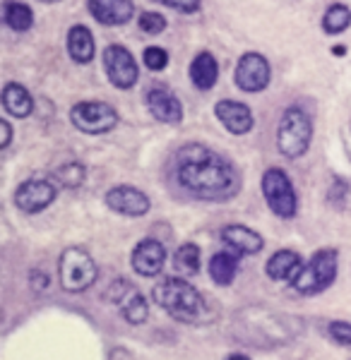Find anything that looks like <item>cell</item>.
<instances>
[{
    "instance_id": "obj_1",
    "label": "cell",
    "mask_w": 351,
    "mask_h": 360,
    "mask_svg": "<svg viewBox=\"0 0 351 360\" xmlns=\"http://www.w3.org/2000/svg\"><path fill=\"white\" fill-rule=\"evenodd\" d=\"M173 178L197 200L226 202L241 190V176L229 159L204 144H185L173 156Z\"/></svg>"
},
{
    "instance_id": "obj_2",
    "label": "cell",
    "mask_w": 351,
    "mask_h": 360,
    "mask_svg": "<svg viewBox=\"0 0 351 360\" xmlns=\"http://www.w3.org/2000/svg\"><path fill=\"white\" fill-rule=\"evenodd\" d=\"M152 298L166 315L183 324H204L212 317L202 293L180 276H164L161 281H156L152 288Z\"/></svg>"
},
{
    "instance_id": "obj_3",
    "label": "cell",
    "mask_w": 351,
    "mask_h": 360,
    "mask_svg": "<svg viewBox=\"0 0 351 360\" xmlns=\"http://www.w3.org/2000/svg\"><path fill=\"white\" fill-rule=\"evenodd\" d=\"M313 139V123L298 106L286 108L277 127V147L286 159H298L308 152Z\"/></svg>"
},
{
    "instance_id": "obj_4",
    "label": "cell",
    "mask_w": 351,
    "mask_h": 360,
    "mask_svg": "<svg viewBox=\"0 0 351 360\" xmlns=\"http://www.w3.org/2000/svg\"><path fill=\"white\" fill-rule=\"evenodd\" d=\"M335 278H337V250H318L308 259V264H303V269L291 281V286L301 295H315V293H323L325 288H330Z\"/></svg>"
},
{
    "instance_id": "obj_5",
    "label": "cell",
    "mask_w": 351,
    "mask_h": 360,
    "mask_svg": "<svg viewBox=\"0 0 351 360\" xmlns=\"http://www.w3.org/2000/svg\"><path fill=\"white\" fill-rule=\"evenodd\" d=\"M58 278L68 293H82L97 281V264L82 248L63 250L58 259Z\"/></svg>"
},
{
    "instance_id": "obj_6",
    "label": "cell",
    "mask_w": 351,
    "mask_h": 360,
    "mask_svg": "<svg viewBox=\"0 0 351 360\" xmlns=\"http://www.w3.org/2000/svg\"><path fill=\"white\" fill-rule=\"evenodd\" d=\"M262 195H265L267 207L279 219L296 217V209H298L296 190L282 168H267L265 171V176H262Z\"/></svg>"
},
{
    "instance_id": "obj_7",
    "label": "cell",
    "mask_w": 351,
    "mask_h": 360,
    "mask_svg": "<svg viewBox=\"0 0 351 360\" xmlns=\"http://www.w3.org/2000/svg\"><path fill=\"white\" fill-rule=\"evenodd\" d=\"M70 120L78 130L87 135H104V132L113 130L118 123V113L113 106L104 101H80L70 111Z\"/></svg>"
},
{
    "instance_id": "obj_8",
    "label": "cell",
    "mask_w": 351,
    "mask_h": 360,
    "mask_svg": "<svg viewBox=\"0 0 351 360\" xmlns=\"http://www.w3.org/2000/svg\"><path fill=\"white\" fill-rule=\"evenodd\" d=\"M104 70H106V77L109 82L118 89H130L135 86L137 77H140V70H137V60L125 46H106L104 51Z\"/></svg>"
},
{
    "instance_id": "obj_9",
    "label": "cell",
    "mask_w": 351,
    "mask_h": 360,
    "mask_svg": "<svg viewBox=\"0 0 351 360\" xmlns=\"http://www.w3.org/2000/svg\"><path fill=\"white\" fill-rule=\"evenodd\" d=\"M106 295L113 300L116 305H118L121 315L125 317L130 324H144V322H147L149 305H147V300H144V295L140 293L130 281H125V278L113 281Z\"/></svg>"
},
{
    "instance_id": "obj_10",
    "label": "cell",
    "mask_w": 351,
    "mask_h": 360,
    "mask_svg": "<svg viewBox=\"0 0 351 360\" xmlns=\"http://www.w3.org/2000/svg\"><path fill=\"white\" fill-rule=\"evenodd\" d=\"M56 195H58L56 183H51V180H46V178H29L17 188L15 205L25 214H37V212H44V209L56 200Z\"/></svg>"
},
{
    "instance_id": "obj_11",
    "label": "cell",
    "mask_w": 351,
    "mask_h": 360,
    "mask_svg": "<svg viewBox=\"0 0 351 360\" xmlns=\"http://www.w3.org/2000/svg\"><path fill=\"white\" fill-rule=\"evenodd\" d=\"M233 79H236L238 89H243V91H250V94L262 91L272 79L270 63H267L260 53H245V56H241V60H238Z\"/></svg>"
},
{
    "instance_id": "obj_12",
    "label": "cell",
    "mask_w": 351,
    "mask_h": 360,
    "mask_svg": "<svg viewBox=\"0 0 351 360\" xmlns=\"http://www.w3.org/2000/svg\"><path fill=\"white\" fill-rule=\"evenodd\" d=\"M106 207L123 217H144L152 202L142 190L133 188V185H116L106 193Z\"/></svg>"
},
{
    "instance_id": "obj_13",
    "label": "cell",
    "mask_w": 351,
    "mask_h": 360,
    "mask_svg": "<svg viewBox=\"0 0 351 360\" xmlns=\"http://www.w3.org/2000/svg\"><path fill=\"white\" fill-rule=\"evenodd\" d=\"M147 108L154 115V120H159V123L178 125L183 120V106H180L178 96L164 84L152 86L147 91Z\"/></svg>"
},
{
    "instance_id": "obj_14",
    "label": "cell",
    "mask_w": 351,
    "mask_h": 360,
    "mask_svg": "<svg viewBox=\"0 0 351 360\" xmlns=\"http://www.w3.org/2000/svg\"><path fill=\"white\" fill-rule=\"evenodd\" d=\"M133 269L137 271L140 276H156L159 271L164 269V264H166V248L161 245L159 240H154V238H144V240H140L135 250H133Z\"/></svg>"
},
{
    "instance_id": "obj_15",
    "label": "cell",
    "mask_w": 351,
    "mask_h": 360,
    "mask_svg": "<svg viewBox=\"0 0 351 360\" xmlns=\"http://www.w3.org/2000/svg\"><path fill=\"white\" fill-rule=\"evenodd\" d=\"M90 15L94 17L99 25L106 27H118L133 20L135 5L133 0H87Z\"/></svg>"
},
{
    "instance_id": "obj_16",
    "label": "cell",
    "mask_w": 351,
    "mask_h": 360,
    "mask_svg": "<svg viewBox=\"0 0 351 360\" xmlns=\"http://www.w3.org/2000/svg\"><path fill=\"white\" fill-rule=\"evenodd\" d=\"M214 115L219 118V123L224 125L231 135H245V132L253 130V123H255L253 113H250V108L245 106V103L229 101V98H224V101L216 103Z\"/></svg>"
},
{
    "instance_id": "obj_17",
    "label": "cell",
    "mask_w": 351,
    "mask_h": 360,
    "mask_svg": "<svg viewBox=\"0 0 351 360\" xmlns=\"http://www.w3.org/2000/svg\"><path fill=\"white\" fill-rule=\"evenodd\" d=\"M221 240H224L226 248L233 250V252H238V255H257L262 248H265L262 236L255 233V231L248 229V226H241V224H233V226L221 229Z\"/></svg>"
},
{
    "instance_id": "obj_18",
    "label": "cell",
    "mask_w": 351,
    "mask_h": 360,
    "mask_svg": "<svg viewBox=\"0 0 351 360\" xmlns=\"http://www.w3.org/2000/svg\"><path fill=\"white\" fill-rule=\"evenodd\" d=\"M301 269H303L301 255L294 252V250H279V252H274L265 266L267 276L274 278V281H294Z\"/></svg>"
},
{
    "instance_id": "obj_19",
    "label": "cell",
    "mask_w": 351,
    "mask_h": 360,
    "mask_svg": "<svg viewBox=\"0 0 351 360\" xmlns=\"http://www.w3.org/2000/svg\"><path fill=\"white\" fill-rule=\"evenodd\" d=\"M190 79L200 91H209L216 84V79H219V65H216L212 53L202 51V53H197L195 58H192Z\"/></svg>"
},
{
    "instance_id": "obj_20",
    "label": "cell",
    "mask_w": 351,
    "mask_h": 360,
    "mask_svg": "<svg viewBox=\"0 0 351 360\" xmlns=\"http://www.w3.org/2000/svg\"><path fill=\"white\" fill-rule=\"evenodd\" d=\"M68 53L80 65H87L94 58V37L85 25H75L68 32Z\"/></svg>"
},
{
    "instance_id": "obj_21",
    "label": "cell",
    "mask_w": 351,
    "mask_h": 360,
    "mask_svg": "<svg viewBox=\"0 0 351 360\" xmlns=\"http://www.w3.org/2000/svg\"><path fill=\"white\" fill-rule=\"evenodd\" d=\"M236 274H238V252L221 250V252L212 255V259H209V276H212L216 286H231Z\"/></svg>"
},
{
    "instance_id": "obj_22",
    "label": "cell",
    "mask_w": 351,
    "mask_h": 360,
    "mask_svg": "<svg viewBox=\"0 0 351 360\" xmlns=\"http://www.w3.org/2000/svg\"><path fill=\"white\" fill-rule=\"evenodd\" d=\"M3 106L5 111L17 115V118H27L34 111V101L29 91L17 82H8L3 86Z\"/></svg>"
},
{
    "instance_id": "obj_23",
    "label": "cell",
    "mask_w": 351,
    "mask_h": 360,
    "mask_svg": "<svg viewBox=\"0 0 351 360\" xmlns=\"http://www.w3.org/2000/svg\"><path fill=\"white\" fill-rule=\"evenodd\" d=\"M3 22L13 32H27L34 25V13L32 8L20 0H5L3 3Z\"/></svg>"
},
{
    "instance_id": "obj_24",
    "label": "cell",
    "mask_w": 351,
    "mask_h": 360,
    "mask_svg": "<svg viewBox=\"0 0 351 360\" xmlns=\"http://www.w3.org/2000/svg\"><path fill=\"white\" fill-rule=\"evenodd\" d=\"M173 266L176 271H180L183 276H192L200 271V248L192 243H183L173 252Z\"/></svg>"
},
{
    "instance_id": "obj_25",
    "label": "cell",
    "mask_w": 351,
    "mask_h": 360,
    "mask_svg": "<svg viewBox=\"0 0 351 360\" xmlns=\"http://www.w3.org/2000/svg\"><path fill=\"white\" fill-rule=\"evenodd\" d=\"M349 25H351V10L347 5L335 3L327 8V13L323 17V29L327 34H342Z\"/></svg>"
},
{
    "instance_id": "obj_26",
    "label": "cell",
    "mask_w": 351,
    "mask_h": 360,
    "mask_svg": "<svg viewBox=\"0 0 351 360\" xmlns=\"http://www.w3.org/2000/svg\"><path fill=\"white\" fill-rule=\"evenodd\" d=\"M56 180L63 188H80L85 183V166L78 161H68L61 168H56Z\"/></svg>"
},
{
    "instance_id": "obj_27",
    "label": "cell",
    "mask_w": 351,
    "mask_h": 360,
    "mask_svg": "<svg viewBox=\"0 0 351 360\" xmlns=\"http://www.w3.org/2000/svg\"><path fill=\"white\" fill-rule=\"evenodd\" d=\"M327 334H330V339L335 341V344L351 348V322L335 319V322H330V327H327Z\"/></svg>"
},
{
    "instance_id": "obj_28",
    "label": "cell",
    "mask_w": 351,
    "mask_h": 360,
    "mask_svg": "<svg viewBox=\"0 0 351 360\" xmlns=\"http://www.w3.org/2000/svg\"><path fill=\"white\" fill-rule=\"evenodd\" d=\"M140 29H142L144 34H161L164 29H166V17L159 15V13H142L137 20Z\"/></svg>"
},
{
    "instance_id": "obj_29",
    "label": "cell",
    "mask_w": 351,
    "mask_h": 360,
    "mask_svg": "<svg viewBox=\"0 0 351 360\" xmlns=\"http://www.w3.org/2000/svg\"><path fill=\"white\" fill-rule=\"evenodd\" d=\"M142 60L149 70L159 72V70H164L168 65V53L164 49H159V46H149V49L142 53Z\"/></svg>"
},
{
    "instance_id": "obj_30",
    "label": "cell",
    "mask_w": 351,
    "mask_h": 360,
    "mask_svg": "<svg viewBox=\"0 0 351 360\" xmlns=\"http://www.w3.org/2000/svg\"><path fill=\"white\" fill-rule=\"evenodd\" d=\"M152 3H161V5H168V8L178 10V13H197L200 10V3L202 0H152Z\"/></svg>"
},
{
    "instance_id": "obj_31",
    "label": "cell",
    "mask_w": 351,
    "mask_h": 360,
    "mask_svg": "<svg viewBox=\"0 0 351 360\" xmlns=\"http://www.w3.org/2000/svg\"><path fill=\"white\" fill-rule=\"evenodd\" d=\"M347 197H349V185L344 183V180H335V183H332V188H330V193H327V200H330L332 205L342 207Z\"/></svg>"
},
{
    "instance_id": "obj_32",
    "label": "cell",
    "mask_w": 351,
    "mask_h": 360,
    "mask_svg": "<svg viewBox=\"0 0 351 360\" xmlns=\"http://www.w3.org/2000/svg\"><path fill=\"white\" fill-rule=\"evenodd\" d=\"M49 286V278H46L44 271H32V288L34 291H44Z\"/></svg>"
},
{
    "instance_id": "obj_33",
    "label": "cell",
    "mask_w": 351,
    "mask_h": 360,
    "mask_svg": "<svg viewBox=\"0 0 351 360\" xmlns=\"http://www.w3.org/2000/svg\"><path fill=\"white\" fill-rule=\"evenodd\" d=\"M0 130H3V139H0V149H5L10 142H13V127H10L8 120H0Z\"/></svg>"
},
{
    "instance_id": "obj_34",
    "label": "cell",
    "mask_w": 351,
    "mask_h": 360,
    "mask_svg": "<svg viewBox=\"0 0 351 360\" xmlns=\"http://www.w3.org/2000/svg\"><path fill=\"white\" fill-rule=\"evenodd\" d=\"M226 360H250V358L243 356V353H231V356H226Z\"/></svg>"
},
{
    "instance_id": "obj_35",
    "label": "cell",
    "mask_w": 351,
    "mask_h": 360,
    "mask_svg": "<svg viewBox=\"0 0 351 360\" xmlns=\"http://www.w3.org/2000/svg\"><path fill=\"white\" fill-rule=\"evenodd\" d=\"M44 3H56V0H44Z\"/></svg>"
}]
</instances>
